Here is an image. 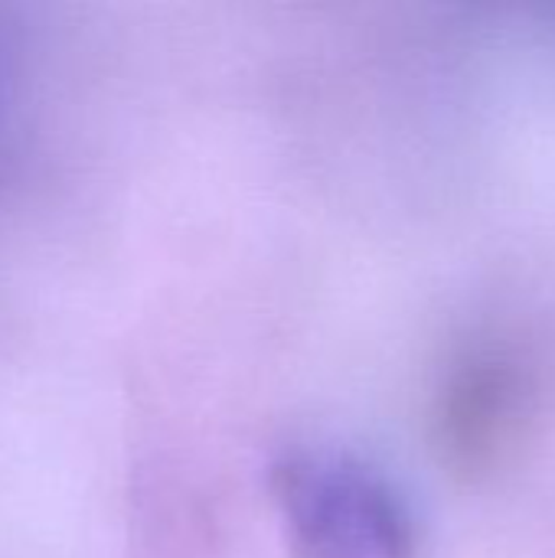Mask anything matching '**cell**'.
<instances>
[{"label":"cell","mask_w":555,"mask_h":558,"mask_svg":"<svg viewBox=\"0 0 555 558\" xmlns=\"http://www.w3.org/2000/svg\"><path fill=\"white\" fill-rule=\"evenodd\" d=\"M278 500L311 558H409L412 523L399 497L363 464L301 454L278 468Z\"/></svg>","instance_id":"1"}]
</instances>
